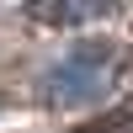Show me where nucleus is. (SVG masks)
Returning a JSON list of instances; mask_svg holds the SVG:
<instances>
[{
  "label": "nucleus",
  "instance_id": "f03ea898",
  "mask_svg": "<svg viewBox=\"0 0 133 133\" xmlns=\"http://www.w3.org/2000/svg\"><path fill=\"white\" fill-rule=\"evenodd\" d=\"M32 16L53 27H80V21L112 16V0H32Z\"/></svg>",
  "mask_w": 133,
  "mask_h": 133
},
{
  "label": "nucleus",
  "instance_id": "f257e3e1",
  "mask_svg": "<svg viewBox=\"0 0 133 133\" xmlns=\"http://www.w3.org/2000/svg\"><path fill=\"white\" fill-rule=\"evenodd\" d=\"M112 75H117V53L101 48V43H80L75 53H64L43 75V96L53 107H85L112 91Z\"/></svg>",
  "mask_w": 133,
  "mask_h": 133
}]
</instances>
